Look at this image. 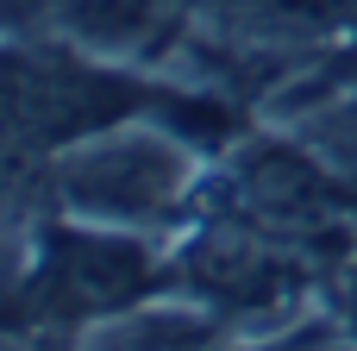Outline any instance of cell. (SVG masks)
<instances>
[{"instance_id": "cell-1", "label": "cell", "mask_w": 357, "mask_h": 351, "mask_svg": "<svg viewBox=\"0 0 357 351\" xmlns=\"http://www.w3.org/2000/svg\"><path fill=\"white\" fill-rule=\"evenodd\" d=\"M195 163L176 138L138 132V126H107V138H82L56 163V195L75 220L88 226H157L176 214L188 195Z\"/></svg>"}, {"instance_id": "cell-2", "label": "cell", "mask_w": 357, "mask_h": 351, "mask_svg": "<svg viewBox=\"0 0 357 351\" xmlns=\"http://www.w3.org/2000/svg\"><path fill=\"white\" fill-rule=\"evenodd\" d=\"M151 289V257L119 232V226H69L50 239L44 270H38V301L50 314H119Z\"/></svg>"}, {"instance_id": "cell-3", "label": "cell", "mask_w": 357, "mask_h": 351, "mask_svg": "<svg viewBox=\"0 0 357 351\" xmlns=\"http://www.w3.org/2000/svg\"><path fill=\"white\" fill-rule=\"evenodd\" d=\"M188 289H201L213 308L264 314L301 295V264L282 245V226H207L188 245Z\"/></svg>"}, {"instance_id": "cell-4", "label": "cell", "mask_w": 357, "mask_h": 351, "mask_svg": "<svg viewBox=\"0 0 357 351\" xmlns=\"http://www.w3.org/2000/svg\"><path fill=\"white\" fill-rule=\"evenodd\" d=\"M188 0H50V25L94 57H151L182 31Z\"/></svg>"}, {"instance_id": "cell-5", "label": "cell", "mask_w": 357, "mask_h": 351, "mask_svg": "<svg viewBox=\"0 0 357 351\" xmlns=\"http://www.w3.org/2000/svg\"><path fill=\"white\" fill-rule=\"evenodd\" d=\"M357 0H213L220 25L245 44H314L351 19Z\"/></svg>"}, {"instance_id": "cell-6", "label": "cell", "mask_w": 357, "mask_h": 351, "mask_svg": "<svg viewBox=\"0 0 357 351\" xmlns=\"http://www.w3.org/2000/svg\"><path fill=\"white\" fill-rule=\"evenodd\" d=\"M307 157H314V170L326 176L333 195H351L357 201V100H345V107H333V113L314 119Z\"/></svg>"}, {"instance_id": "cell-7", "label": "cell", "mask_w": 357, "mask_h": 351, "mask_svg": "<svg viewBox=\"0 0 357 351\" xmlns=\"http://www.w3.org/2000/svg\"><path fill=\"white\" fill-rule=\"evenodd\" d=\"M201 345H207V327L195 314H138L94 339V351H201Z\"/></svg>"}, {"instance_id": "cell-8", "label": "cell", "mask_w": 357, "mask_h": 351, "mask_svg": "<svg viewBox=\"0 0 357 351\" xmlns=\"http://www.w3.org/2000/svg\"><path fill=\"white\" fill-rule=\"evenodd\" d=\"M345 308H351V327H357V270H351V295H345Z\"/></svg>"}]
</instances>
